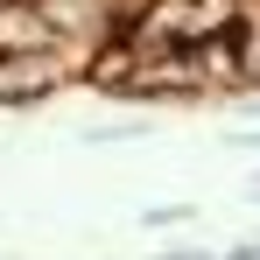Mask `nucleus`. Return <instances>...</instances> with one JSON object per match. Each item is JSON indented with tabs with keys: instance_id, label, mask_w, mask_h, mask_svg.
I'll list each match as a JSON object with an SVG mask.
<instances>
[{
	"instance_id": "nucleus-1",
	"label": "nucleus",
	"mask_w": 260,
	"mask_h": 260,
	"mask_svg": "<svg viewBox=\"0 0 260 260\" xmlns=\"http://www.w3.org/2000/svg\"><path fill=\"white\" fill-rule=\"evenodd\" d=\"M56 49V28L36 0H0V56H43Z\"/></svg>"
},
{
	"instance_id": "nucleus-2",
	"label": "nucleus",
	"mask_w": 260,
	"mask_h": 260,
	"mask_svg": "<svg viewBox=\"0 0 260 260\" xmlns=\"http://www.w3.org/2000/svg\"><path fill=\"white\" fill-rule=\"evenodd\" d=\"M43 91H49V63H36V56H0V106L43 99Z\"/></svg>"
}]
</instances>
